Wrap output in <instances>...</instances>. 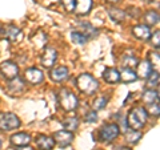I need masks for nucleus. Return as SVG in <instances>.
I'll return each instance as SVG.
<instances>
[{
  "instance_id": "f257e3e1",
  "label": "nucleus",
  "mask_w": 160,
  "mask_h": 150,
  "mask_svg": "<svg viewBox=\"0 0 160 150\" xmlns=\"http://www.w3.org/2000/svg\"><path fill=\"white\" fill-rule=\"evenodd\" d=\"M148 120V113L143 106H136L129 110L128 116L126 118L127 126H129L131 129H135V130H139L142 129L144 125H146Z\"/></svg>"
},
{
  "instance_id": "f03ea898",
  "label": "nucleus",
  "mask_w": 160,
  "mask_h": 150,
  "mask_svg": "<svg viewBox=\"0 0 160 150\" xmlns=\"http://www.w3.org/2000/svg\"><path fill=\"white\" fill-rule=\"evenodd\" d=\"M76 87L82 93L86 94H92L98 91L99 82L93 76L88 73H83L76 78Z\"/></svg>"
},
{
  "instance_id": "7ed1b4c3",
  "label": "nucleus",
  "mask_w": 160,
  "mask_h": 150,
  "mask_svg": "<svg viewBox=\"0 0 160 150\" xmlns=\"http://www.w3.org/2000/svg\"><path fill=\"white\" fill-rule=\"evenodd\" d=\"M59 104L64 110L72 112L78 108L79 100L72 92H69L68 89H62V91L59 92Z\"/></svg>"
},
{
  "instance_id": "20e7f679",
  "label": "nucleus",
  "mask_w": 160,
  "mask_h": 150,
  "mask_svg": "<svg viewBox=\"0 0 160 150\" xmlns=\"http://www.w3.org/2000/svg\"><path fill=\"white\" fill-rule=\"evenodd\" d=\"M20 126V120L13 113H0V130L11 132Z\"/></svg>"
},
{
  "instance_id": "39448f33",
  "label": "nucleus",
  "mask_w": 160,
  "mask_h": 150,
  "mask_svg": "<svg viewBox=\"0 0 160 150\" xmlns=\"http://www.w3.org/2000/svg\"><path fill=\"white\" fill-rule=\"evenodd\" d=\"M120 133V129L116 124H106L99 130V138L103 142H112L115 138H118Z\"/></svg>"
},
{
  "instance_id": "423d86ee",
  "label": "nucleus",
  "mask_w": 160,
  "mask_h": 150,
  "mask_svg": "<svg viewBox=\"0 0 160 150\" xmlns=\"http://www.w3.org/2000/svg\"><path fill=\"white\" fill-rule=\"evenodd\" d=\"M0 74L6 80H12L15 77H18L19 67L13 61H4L0 64Z\"/></svg>"
},
{
  "instance_id": "0eeeda50",
  "label": "nucleus",
  "mask_w": 160,
  "mask_h": 150,
  "mask_svg": "<svg viewBox=\"0 0 160 150\" xmlns=\"http://www.w3.org/2000/svg\"><path fill=\"white\" fill-rule=\"evenodd\" d=\"M55 143H58L60 148H67L73 142V133L68 130H59L53 136Z\"/></svg>"
},
{
  "instance_id": "6e6552de",
  "label": "nucleus",
  "mask_w": 160,
  "mask_h": 150,
  "mask_svg": "<svg viewBox=\"0 0 160 150\" xmlns=\"http://www.w3.org/2000/svg\"><path fill=\"white\" fill-rule=\"evenodd\" d=\"M24 80L28 82V84H32V85H38L40 82H43L44 80V74L43 72L38 68H28L26 73H24Z\"/></svg>"
},
{
  "instance_id": "1a4fd4ad",
  "label": "nucleus",
  "mask_w": 160,
  "mask_h": 150,
  "mask_svg": "<svg viewBox=\"0 0 160 150\" xmlns=\"http://www.w3.org/2000/svg\"><path fill=\"white\" fill-rule=\"evenodd\" d=\"M58 59V52L55 48H51L48 47L46 48V51H44V53L42 54V59H40V63H42V65L44 68H52L55 61H56Z\"/></svg>"
},
{
  "instance_id": "9d476101",
  "label": "nucleus",
  "mask_w": 160,
  "mask_h": 150,
  "mask_svg": "<svg viewBox=\"0 0 160 150\" xmlns=\"http://www.w3.org/2000/svg\"><path fill=\"white\" fill-rule=\"evenodd\" d=\"M35 143L40 150H52L55 146L53 138L46 136V134H38L35 138Z\"/></svg>"
},
{
  "instance_id": "9b49d317",
  "label": "nucleus",
  "mask_w": 160,
  "mask_h": 150,
  "mask_svg": "<svg viewBox=\"0 0 160 150\" xmlns=\"http://www.w3.org/2000/svg\"><path fill=\"white\" fill-rule=\"evenodd\" d=\"M93 6L92 0H75V7H73V12H76L80 16L87 15Z\"/></svg>"
},
{
  "instance_id": "f8f14e48",
  "label": "nucleus",
  "mask_w": 160,
  "mask_h": 150,
  "mask_svg": "<svg viewBox=\"0 0 160 150\" xmlns=\"http://www.w3.org/2000/svg\"><path fill=\"white\" fill-rule=\"evenodd\" d=\"M132 35L139 40H149L151 37V29L146 24H139V26L132 28Z\"/></svg>"
},
{
  "instance_id": "ddd939ff",
  "label": "nucleus",
  "mask_w": 160,
  "mask_h": 150,
  "mask_svg": "<svg viewBox=\"0 0 160 150\" xmlns=\"http://www.w3.org/2000/svg\"><path fill=\"white\" fill-rule=\"evenodd\" d=\"M68 74H69L68 68L60 65V67H56L55 69H52L51 73H49V77H51V80L55 82H62L68 77Z\"/></svg>"
},
{
  "instance_id": "4468645a",
  "label": "nucleus",
  "mask_w": 160,
  "mask_h": 150,
  "mask_svg": "<svg viewBox=\"0 0 160 150\" xmlns=\"http://www.w3.org/2000/svg\"><path fill=\"white\" fill-rule=\"evenodd\" d=\"M31 142V136L28 133L20 132V133H15L11 136V143L13 146H26Z\"/></svg>"
},
{
  "instance_id": "2eb2a0df",
  "label": "nucleus",
  "mask_w": 160,
  "mask_h": 150,
  "mask_svg": "<svg viewBox=\"0 0 160 150\" xmlns=\"http://www.w3.org/2000/svg\"><path fill=\"white\" fill-rule=\"evenodd\" d=\"M138 78L142 77V78H148V76L153 72V67L149 64L148 60H146V61H142V63H138Z\"/></svg>"
},
{
  "instance_id": "dca6fc26",
  "label": "nucleus",
  "mask_w": 160,
  "mask_h": 150,
  "mask_svg": "<svg viewBox=\"0 0 160 150\" xmlns=\"http://www.w3.org/2000/svg\"><path fill=\"white\" fill-rule=\"evenodd\" d=\"M119 81L122 82H126V84H129V82H133L138 80V74L133 69H129V68H123L122 72H119Z\"/></svg>"
},
{
  "instance_id": "f3484780",
  "label": "nucleus",
  "mask_w": 160,
  "mask_h": 150,
  "mask_svg": "<svg viewBox=\"0 0 160 150\" xmlns=\"http://www.w3.org/2000/svg\"><path fill=\"white\" fill-rule=\"evenodd\" d=\"M108 15L115 23H123L126 19V11L120 8H108Z\"/></svg>"
},
{
  "instance_id": "a211bd4d",
  "label": "nucleus",
  "mask_w": 160,
  "mask_h": 150,
  "mask_svg": "<svg viewBox=\"0 0 160 150\" xmlns=\"http://www.w3.org/2000/svg\"><path fill=\"white\" fill-rule=\"evenodd\" d=\"M103 78L106 80L108 84H115L119 81V72L115 68H107L103 73Z\"/></svg>"
},
{
  "instance_id": "6ab92c4d",
  "label": "nucleus",
  "mask_w": 160,
  "mask_h": 150,
  "mask_svg": "<svg viewBox=\"0 0 160 150\" xmlns=\"http://www.w3.org/2000/svg\"><path fill=\"white\" fill-rule=\"evenodd\" d=\"M9 81H11V82H9L8 88H9V92H11V93L18 94V93L24 91V82L19 77H15L12 80H9Z\"/></svg>"
},
{
  "instance_id": "aec40b11",
  "label": "nucleus",
  "mask_w": 160,
  "mask_h": 150,
  "mask_svg": "<svg viewBox=\"0 0 160 150\" xmlns=\"http://www.w3.org/2000/svg\"><path fill=\"white\" fill-rule=\"evenodd\" d=\"M143 20H144V24L146 26H155V24H158L159 23V13L156 11H148L144 13V16H143Z\"/></svg>"
},
{
  "instance_id": "412c9836",
  "label": "nucleus",
  "mask_w": 160,
  "mask_h": 150,
  "mask_svg": "<svg viewBox=\"0 0 160 150\" xmlns=\"http://www.w3.org/2000/svg\"><path fill=\"white\" fill-rule=\"evenodd\" d=\"M143 101L146 104H152V102H156L159 101V93L158 91H155V89H148V91H146L143 93Z\"/></svg>"
},
{
  "instance_id": "4be33fe9",
  "label": "nucleus",
  "mask_w": 160,
  "mask_h": 150,
  "mask_svg": "<svg viewBox=\"0 0 160 150\" xmlns=\"http://www.w3.org/2000/svg\"><path fill=\"white\" fill-rule=\"evenodd\" d=\"M4 35H6L7 40H9V41H16L20 37V29L15 26H8L6 28V31H4Z\"/></svg>"
},
{
  "instance_id": "5701e85b",
  "label": "nucleus",
  "mask_w": 160,
  "mask_h": 150,
  "mask_svg": "<svg viewBox=\"0 0 160 150\" xmlns=\"http://www.w3.org/2000/svg\"><path fill=\"white\" fill-rule=\"evenodd\" d=\"M31 40H32V43H33L38 48H42V47L46 45V43H47V36H46V33H44V32L39 31V32H36V33L33 35Z\"/></svg>"
},
{
  "instance_id": "b1692460",
  "label": "nucleus",
  "mask_w": 160,
  "mask_h": 150,
  "mask_svg": "<svg viewBox=\"0 0 160 150\" xmlns=\"http://www.w3.org/2000/svg\"><path fill=\"white\" fill-rule=\"evenodd\" d=\"M143 134L140 133L139 130H135V129H129V130H127L126 133V139L127 142L129 143H138L140 141V138H142Z\"/></svg>"
},
{
  "instance_id": "393cba45",
  "label": "nucleus",
  "mask_w": 160,
  "mask_h": 150,
  "mask_svg": "<svg viewBox=\"0 0 160 150\" xmlns=\"http://www.w3.org/2000/svg\"><path fill=\"white\" fill-rule=\"evenodd\" d=\"M63 126L66 128V130L73 132V130H76L79 126V120L76 117H68L63 121Z\"/></svg>"
},
{
  "instance_id": "a878e982",
  "label": "nucleus",
  "mask_w": 160,
  "mask_h": 150,
  "mask_svg": "<svg viewBox=\"0 0 160 150\" xmlns=\"http://www.w3.org/2000/svg\"><path fill=\"white\" fill-rule=\"evenodd\" d=\"M71 40H72V43L78 44V45H84V44L88 41V37L82 32L75 31V32L71 33Z\"/></svg>"
},
{
  "instance_id": "bb28decb",
  "label": "nucleus",
  "mask_w": 160,
  "mask_h": 150,
  "mask_svg": "<svg viewBox=\"0 0 160 150\" xmlns=\"http://www.w3.org/2000/svg\"><path fill=\"white\" fill-rule=\"evenodd\" d=\"M80 29H82L80 32L84 33L87 37H93V36H96V35H98V29L93 28L91 24H87V23L80 24Z\"/></svg>"
},
{
  "instance_id": "cd10ccee",
  "label": "nucleus",
  "mask_w": 160,
  "mask_h": 150,
  "mask_svg": "<svg viewBox=\"0 0 160 150\" xmlns=\"http://www.w3.org/2000/svg\"><path fill=\"white\" fill-rule=\"evenodd\" d=\"M138 59L136 57H133V56H124L122 59V67L124 68H129V69H132L133 67H136L138 65Z\"/></svg>"
},
{
  "instance_id": "c85d7f7f",
  "label": "nucleus",
  "mask_w": 160,
  "mask_h": 150,
  "mask_svg": "<svg viewBox=\"0 0 160 150\" xmlns=\"http://www.w3.org/2000/svg\"><path fill=\"white\" fill-rule=\"evenodd\" d=\"M108 102V97L107 96H102V97H98L93 102V109L95 110H102V109L106 108V105Z\"/></svg>"
},
{
  "instance_id": "c756f323",
  "label": "nucleus",
  "mask_w": 160,
  "mask_h": 150,
  "mask_svg": "<svg viewBox=\"0 0 160 150\" xmlns=\"http://www.w3.org/2000/svg\"><path fill=\"white\" fill-rule=\"evenodd\" d=\"M147 113L151 114L152 117H159V113H160V108H159V101L156 102H152V104H148L147 106Z\"/></svg>"
},
{
  "instance_id": "7c9ffc66",
  "label": "nucleus",
  "mask_w": 160,
  "mask_h": 150,
  "mask_svg": "<svg viewBox=\"0 0 160 150\" xmlns=\"http://www.w3.org/2000/svg\"><path fill=\"white\" fill-rule=\"evenodd\" d=\"M147 80H148V87H149V88L158 87V84H159V73H158V72H152V73L148 76Z\"/></svg>"
},
{
  "instance_id": "2f4dec72",
  "label": "nucleus",
  "mask_w": 160,
  "mask_h": 150,
  "mask_svg": "<svg viewBox=\"0 0 160 150\" xmlns=\"http://www.w3.org/2000/svg\"><path fill=\"white\" fill-rule=\"evenodd\" d=\"M149 64L153 67V65H159V61H160V57H159V53L158 52H151L149 53Z\"/></svg>"
},
{
  "instance_id": "473e14b6",
  "label": "nucleus",
  "mask_w": 160,
  "mask_h": 150,
  "mask_svg": "<svg viewBox=\"0 0 160 150\" xmlns=\"http://www.w3.org/2000/svg\"><path fill=\"white\" fill-rule=\"evenodd\" d=\"M62 4L66 8V11L68 12H73V7H75V0H62Z\"/></svg>"
},
{
  "instance_id": "72a5a7b5",
  "label": "nucleus",
  "mask_w": 160,
  "mask_h": 150,
  "mask_svg": "<svg viewBox=\"0 0 160 150\" xmlns=\"http://www.w3.org/2000/svg\"><path fill=\"white\" fill-rule=\"evenodd\" d=\"M151 44L155 47V48H159V44H160V33H159V31H156L153 35H151Z\"/></svg>"
},
{
  "instance_id": "f704fd0d",
  "label": "nucleus",
  "mask_w": 160,
  "mask_h": 150,
  "mask_svg": "<svg viewBox=\"0 0 160 150\" xmlns=\"http://www.w3.org/2000/svg\"><path fill=\"white\" fill-rule=\"evenodd\" d=\"M86 121L87 122H96L98 121V114H96V112H95V110L88 112L86 114Z\"/></svg>"
},
{
  "instance_id": "c9c22d12",
  "label": "nucleus",
  "mask_w": 160,
  "mask_h": 150,
  "mask_svg": "<svg viewBox=\"0 0 160 150\" xmlns=\"http://www.w3.org/2000/svg\"><path fill=\"white\" fill-rule=\"evenodd\" d=\"M15 150H33L32 148H29V146H27V145H26V146H19L18 149H15Z\"/></svg>"
},
{
  "instance_id": "e433bc0d",
  "label": "nucleus",
  "mask_w": 160,
  "mask_h": 150,
  "mask_svg": "<svg viewBox=\"0 0 160 150\" xmlns=\"http://www.w3.org/2000/svg\"><path fill=\"white\" fill-rule=\"evenodd\" d=\"M106 2H108V3H119L120 0H106Z\"/></svg>"
},
{
  "instance_id": "4c0bfd02",
  "label": "nucleus",
  "mask_w": 160,
  "mask_h": 150,
  "mask_svg": "<svg viewBox=\"0 0 160 150\" xmlns=\"http://www.w3.org/2000/svg\"><path fill=\"white\" fill-rule=\"evenodd\" d=\"M116 150H131V149H128V148H122V146H120V148H118Z\"/></svg>"
},
{
  "instance_id": "58836bf2",
  "label": "nucleus",
  "mask_w": 160,
  "mask_h": 150,
  "mask_svg": "<svg viewBox=\"0 0 160 150\" xmlns=\"http://www.w3.org/2000/svg\"><path fill=\"white\" fill-rule=\"evenodd\" d=\"M0 148H2V141H0Z\"/></svg>"
},
{
  "instance_id": "ea45409f",
  "label": "nucleus",
  "mask_w": 160,
  "mask_h": 150,
  "mask_svg": "<svg viewBox=\"0 0 160 150\" xmlns=\"http://www.w3.org/2000/svg\"><path fill=\"white\" fill-rule=\"evenodd\" d=\"M0 32H2V27H0Z\"/></svg>"
},
{
  "instance_id": "a19ab883",
  "label": "nucleus",
  "mask_w": 160,
  "mask_h": 150,
  "mask_svg": "<svg viewBox=\"0 0 160 150\" xmlns=\"http://www.w3.org/2000/svg\"><path fill=\"white\" fill-rule=\"evenodd\" d=\"M149 2H153V0H149Z\"/></svg>"
}]
</instances>
